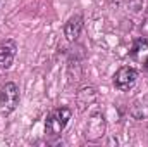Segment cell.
<instances>
[{
	"instance_id": "7",
	"label": "cell",
	"mask_w": 148,
	"mask_h": 147,
	"mask_svg": "<svg viewBox=\"0 0 148 147\" xmlns=\"http://www.w3.org/2000/svg\"><path fill=\"white\" fill-rule=\"evenodd\" d=\"M148 49V40L145 37L138 38L136 42H134V47H133V54H136V52H141V50H147Z\"/></svg>"
},
{
	"instance_id": "5",
	"label": "cell",
	"mask_w": 148,
	"mask_h": 147,
	"mask_svg": "<svg viewBox=\"0 0 148 147\" xmlns=\"http://www.w3.org/2000/svg\"><path fill=\"white\" fill-rule=\"evenodd\" d=\"M81 30H83V16L76 14V16H73V17L66 23V26H64V35H66V38H67L69 42H74L76 38L81 35Z\"/></svg>"
},
{
	"instance_id": "9",
	"label": "cell",
	"mask_w": 148,
	"mask_h": 147,
	"mask_svg": "<svg viewBox=\"0 0 148 147\" xmlns=\"http://www.w3.org/2000/svg\"><path fill=\"white\" fill-rule=\"evenodd\" d=\"M109 2H110L112 5H121V3H124L126 0H109Z\"/></svg>"
},
{
	"instance_id": "2",
	"label": "cell",
	"mask_w": 148,
	"mask_h": 147,
	"mask_svg": "<svg viewBox=\"0 0 148 147\" xmlns=\"http://www.w3.org/2000/svg\"><path fill=\"white\" fill-rule=\"evenodd\" d=\"M19 104V88L16 83H5L0 90V112L10 114Z\"/></svg>"
},
{
	"instance_id": "1",
	"label": "cell",
	"mask_w": 148,
	"mask_h": 147,
	"mask_svg": "<svg viewBox=\"0 0 148 147\" xmlns=\"http://www.w3.org/2000/svg\"><path fill=\"white\" fill-rule=\"evenodd\" d=\"M73 116V111L69 107H59V109H53L48 116H47V121H45V132L48 135H60L62 130L67 126L69 119Z\"/></svg>"
},
{
	"instance_id": "4",
	"label": "cell",
	"mask_w": 148,
	"mask_h": 147,
	"mask_svg": "<svg viewBox=\"0 0 148 147\" xmlns=\"http://www.w3.org/2000/svg\"><path fill=\"white\" fill-rule=\"evenodd\" d=\"M16 54H17V47H16V42L12 40H5L0 43V68L2 69H9L16 59Z\"/></svg>"
},
{
	"instance_id": "6",
	"label": "cell",
	"mask_w": 148,
	"mask_h": 147,
	"mask_svg": "<svg viewBox=\"0 0 148 147\" xmlns=\"http://www.w3.org/2000/svg\"><path fill=\"white\" fill-rule=\"evenodd\" d=\"M103 130H105V123H103V116L102 114H97L90 119L88 123V130H86V139L88 140H97L98 137L103 135Z\"/></svg>"
},
{
	"instance_id": "3",
	"label": "cell",
	"mask_w": 148,
	"mask_h": 147,
	"mask_svg": "<svg viewBox=\"0 0 148 147\" xmlns=\"http://www.w3.org/2000/svg\"><path fill=\"white\" fill-rule=\"evenodd\" d=\"M136 80H138V71L134 68H131V66H124L114 74V85L121 92L131 90L136 85Z\"/></svg>"
},
{
	"instance_id": "8",
	"label": "cell",
	"mask_w": 148,
	"mask_h": 147,
	"mask_svg": "<svg viewBox=\"0 0 148 147\" xmlns=\"http://www.w3.org/2000/svg\"><path fill=\"white\" fill-rule=\"evenodd\" d=\"M141 31H143L145 37H148V17L143 21V24H141Z\"/></svg>"
},
{
	"instance_id": "10",
	"label": "cell",
	"mask_w": 148,
	"mask_h": 147,
	"mask_svg": "<svg viewBox=\"0 0 148 147\" xmlns=\"http://www.w3.org/2000/svg\"><path fill=\"white\" fill-rule=\"evenodd\" d=\"M147 69H148V61H147Z\"/></svg>"
}]
</instances>
